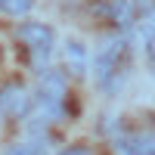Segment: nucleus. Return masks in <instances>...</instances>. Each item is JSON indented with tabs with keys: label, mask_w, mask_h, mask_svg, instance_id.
Returning <instances> with one entry per match:
<instances>
[{
	"label": "nucleus",
	"mask_w": 155,
	"mask_h": 155,
	"mask_svg": "<svg viewBox=\"0 0 155 155\" xmlns=\"http://www.w3.org/2000/svg\"><path fill=\"white\" fill-rule=\"evenodd\" d=\"M65 59H68V68H71L74 74H84V71H87V65H84V47H81V44H68Z\"/></svg>",
	"instance_id": "obj_6"
},
{
	"label": "nucleus",
	"mask_w": 155,
	"mask_h": 155,
	"mask_svg": "<svg viewBox=\"0 0 155 155\" xmlns=\"http://www.w3.org/2000/svg\"><path fill=\"white\" fill-rule=\"evenodd\" d=\"M6 155H44V149L37 146V143H16Z\"/></svg>",
	"instance_id": "obj_9"
},
{
	"label": "nucleus",
	"mask_w": 155,
	"mask_h": 155,
	"mask_svg": "<svg viewBox=\"0 0 155 155\" xmlns=\"http://www.w3.org/2000/svg\"><path fill=\"white\" fill-rule=\"evenodd\" d=\"M115 155H155V134H121L112 143Z\"/></svg>",
	"instance_id": "obj_4"
},
{
	"label": "nucleus",
	"mask_w": 155,
	"mask_h": 155,
	"mask_svg": "<svg viewBox=\"0 0 155 155\" xmlns=\"http://www.w3.org/2000/svg\"><path fill=\"white\" fill-rule=\"evenodd\" d=\"M0 99H3V112H9V115H25V112H28V106H31L25 87H19V84L6 87V93L0 96Z\"/></svg>",
	"instance_id": "obj_5"
},
{
	"label": "nucleus",
	"mask_w": 155,
	"mask_h": 155,
	"mask_svg": "<svg viewBox=\"0 0 155 155\" xmlns=\"http://www.w3.org/2000/svg\"><path fill=\"white\" fill-rule=\"evenodd\" d=\"M16 37H19V44L25 47V53L31 56L34 65H44V62L53 56V31H50L47 25H41V22H25V25H19Z\"/></svg>",
	"instance_id": "obj_3"
},
{
	"label": "nucleus",
	"mask_w": 155,
	"mask_h": 155,
	"mask_svg": "<svg viewBox=\"0 0 155 155\" xmlns=\"http://www.w3.org/2000/svg\"><path fill=\"white\" fill-rule=\"evenodd\" d=\"M65 96H68V84L62 71H47L37 84V109L47 118H62L65 115Z\"/></svg>",
	"instance_id": "obj_2"
},
{
	"label": "nucleus",
	"mask_w": 155,
	"mask_h": 155,
	"mask_svg": "<svg viewBox=\"0 0 155 155\" xmlns=\"http://www.w3.org/2000/svg\"><path fill=\"white\" fill-rule=\"evenodd\" d=\"M59 155H90V149H84V146H71V149H62Z\"/></svg>",
	"instance_id": "obj_10"
},
{
	"label": "nucleus",
	"mask_w": 155,
	"mask_h": 155,
	"mask_svg": "<svg viewBox=\"0 0 155 155\" xmlns=\"http://www.w3.org/2000/svg\"><path fill=\"white\" fill-rule=\"evenodd\" d=\"M34 6V0H0V12L3 16H25Z\"/></svg>",
	"instance_id": "obj_7"
},
{
	"label": "nucleus",
	"mask_w": 155,
	"mask_h": 155,
	"mask_svg": "<svg viewBox=\"0 0 155 155\" xmlns=\"http://www.w3.org/2000/svg\"><path fill=\"white\" fill-rule=\"evenodd\" d=\"M127 62H130V44L127 37L115 34L109 41H102V47H96L93 53V74L102 90H115L121 84V78L127 71Z\"/></svg>",
	"instance_id": "obj_1"
},
{
	"label": "nucleus",
	"mask_w": 155,
	"mask_h": 155,
	"mask_svg": "<svg viewBox=\"0 0 155 155\" xmlns=\"http://www.w3.org/2000/svg\"><path fill=\"white\" fill-rule=\"evenodd\" d=\"M143 47H146V62H149V68L155 74V25H149L143 31Z\"/></svg>",
	"instance_id": "obj_8"
},
{
	"label": "nucleus",
	"mask_w": 155,
	"mask_h": 155,
	"mask_svg": "<svg viewBox=\"0 0 155 155\" xmlns=\"http://www.w3.org/2000/svg\"><path fill=\"white\" fill-rule=\"evenodd\" d=\"M0 118H3V99H0Z\"/></svg>",
	"instance_id": "obj_11"
}]
</instances>
